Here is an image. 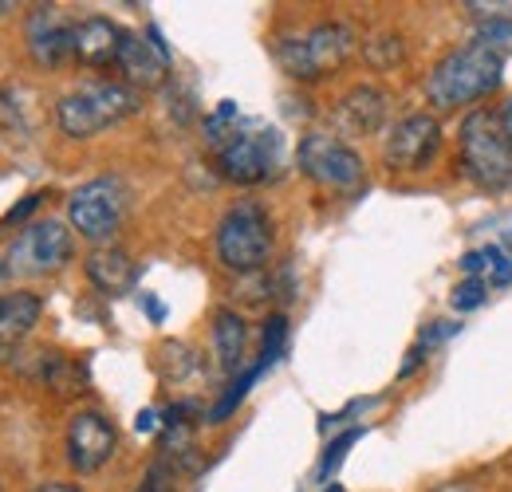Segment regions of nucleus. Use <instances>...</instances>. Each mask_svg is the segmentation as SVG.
<instances>
[{
    "mask_svg": "<svg viewBox=\"0 0 512 492\" xmlns=\"http://www.w3.org/2000/svg\"><path fill=\"white\" fill-rule=\"evenodd\" d=\"M497 83H501V56L493 48H485L481 40H473L434 63V71L426 79V95L438 111H457V107L477 103L489 91H497Z\"/></svg>",
    "mask_w": 512,
    "mask_h": 492,
    "instance_id": "1",
    "label": "nucleus"
},
{
    "mask_svg": "<svg viewBox=\"0 0 512 492\" xmlns=\"http://www.w3.org/2000/svg\"><path fill=\"white\" fill-rule=\"evenodd\" d=\"M351 52H355V28L343 20H320L304 32L280 36L272 44V56L284 67V75L304 79V83L331 75L335 67L351 60Z\"/></svg>",
    "mask_w": 512,
    "mask_h": 492,
    "instance_id": "2",
    "label": "nucleus"
},
{
    "mask_svg": "<svg viewBox=\"0 0 512 492\" xmlns=\"http://www.w3.org/2000/svg\"><path fill=\"white\" fill-rule=\"evenodd\" d=\"M461 170L481 189L512 185V138L505 119L493 111H473L461 123Z\"/></svg>",
    "mask_w": 512,
    "mask_h": 492,
    "instance_id": "3",
    "label": "nucleus"
},
{
    "mask_svg": "<svg viewBox=\"0 0 512 492\" xmlns=\"http://www.w3.org/2000/svg\"><path fill=\"white\" fill-rule=\"evenodd\" d=\"M217 170L233 185H264L284 170V134L276 126L241 123L217 150Z\"/></svg>",
    "mask_w": 512,
    "mask_h": 492,
    "instance_id": "4",
    "label": "nucleus"
},
{
    "mask_svg": "<svg viewBox=\"0 0 512 492\" xmlns=\"http://www.w3.org/2000/svg\"><path fill=\"white\" fill-rule=\"evenodd\" d=\"M142 99L127 83H87L56 103V123L67 138H95L107 126L138 115Z\"/></svg>",
    "mask_w": 512,
    "mask_h": 492,
    "instance_id": "5",
    "label": "nucleus"
},
{
    "mask_svg": "<svg viewBox=\"0 0 512 492\" xmlns=\"http://www.w3.org/2000/svg\"><path fill=\"white\" fill-rule=\"evenodd\" d=\"M272 256V217L256 201H237L217 225V260L229 272H260Z\"/></svg>",
    "mask_w": 512,
    "mask_h": 492,
    "instance_id": "6",
    "label": "nucleus"
},
{
    "mask_svg": "<svg viewBox=\"0 0 512 492\" xmlns=\"http://www.w3.org/2000/svg\"><path fill=\"white\" fill-rule=\"evenodd\" d=\"M127 217V185L119 178H95L67 197V221L83 241H111Z\"/></svg>",
    "mask_w": 512,
    "mask_h": 492,
    "instance_id": "7",
    "label": "nucleus"
},
{
    "mask_svg": "<svg viewBox=\"0 0 512 492\" xmlns=\"http://www.w3.org/2000/svg\"><path fill=\"white\" fill-rule=\"evenodd\" d=\"M71 252H75V241L64 221H36L20 229V237L12 241L4 260L20 276H52L71 260Z\"/></svg>",
    "mask_w": 512,
    "mask_h": 492,
    "instance_id": "8",
    "label": "nucleus"
},
{
    "mask_svg": "<svg viewBox=\"0 0 512 492\" xmlns=\"http://www.w3.org/2000/svg\"><path fill=\"white\" fill-rule=\"evenodd\" d=\"M300 174L327 189H351L363 182V158L335 134H304L296 150Z\"/></svg>",
    "mask_w": 512,
    "mask_h": 492,
    "instance_id": "9",
    "label": "nucleus"
},
{
    "mask_svg": "<svg viewBox=\"0 0 512 492\" xmlns=\"http://www.w3.org/2000/svg\"><path fill=\"white\" fill-rule=\"evenodd\" d=\"M442 146V126L434 115L418 111V115H406L402 123L386 134L383 146V162L394 174H414V170H426L434 162Z\"/></svg>",
    "mask_w": 512,
    "mask_h": 492,
    "instance_id": "10",
    "label": "nucleus"
},
{
    "mask_svg": "<svg viewBox=\"0 0 512 492\" xmlns=\"http://www.w3.org/2000/svg\"><path fill=\"white\" fill-rule=\"evenodd\" d=\"M119 449V430L103 410H79L67 426V461L75 473H99Z\"/></svg>",
    "mask_w": 512,
    "mask_h": 492,
    "instance_id": "11",
    "label": "nucleus"
},
{
    "mask_svg": "<svg viewBox=\"0 0 512 492\" xmlns=\"http://www.w3.org/2000/svg\"><path fill=\"white\" fill-rule=\"evenodd\" d=\"M127 79V87L134 91H150V87H162L166 75H170V48L166 40L158 36V28H150L146 36L138 32H127L123 36V52H119V63H115Z\"/></svg>",
    "mask_w": 512,
    "mask_h": 492,
    "instance_id": "12",
    "label": "nucleus"
},
{
    "mask_svg": "<svg viewBox=\"0 0 512 492\" xmlns=\"http://www.w3.org/2000/svg\"><path fill=\"white\" fill-rule=\"evenodd\" d=\"M71 28L64 16L52 8V4H36L28 12V56L40 63V67H60L71 56Z\"/></svg>",
    "mask_w": 512,
    "mask_h": 492,
    "instance_id": "13",
    "label": "nucleus"
},
{
    "mask_svg": "<svg viewBox=\"0 0 512 492\" xmlns=\"http://www.w3.org/2000/svg\"><path fill=\"white\" fill-rule=\"evenodd\" d=\"M123 28L107 16H87L71 28V56L83 67H115L123 52Z\"/></svg>",
    "mask_w": 512,
    "mask_h": 492,
    "instance_id": "14",
    "label": "nucleus"
},
{
    "mask_svg": "<svg viewBox=\"0 0 512 492\" xmlns=\"http://www.w3.org/2000/svg\"><path fill=\"white\" fill-rule=\"evenodd\" d=\"M386 95L383 87H371V83H359L351 87L339 103H335V126L351 138H363V134H375L386 123Z\"/></svg>",
    "mask_w": 512,
    "mask_h": 492,
    "instance_id": "15",
    "label": "nucleus"
},
{
    "mask_svg": "<svg viewBox=\"0 0 512 492\" xmlns=\"http://www.w3.org/2000/svg\"><path fill=\"white\" fill-rule=\"evenodd\" d=\"M44 300L36 292H4L0 296V355L16 351L40 323Z\"/></svg>",
    "mask_w": 512,
    "mask_h": 492,
    "instance_id": "16",
    "label": "nucleus"
},
{
    "mask_svg": "<svg viewBox=\"0 0 512 492\" xmlns=\"http://www.w3.org/2000/svg\"><path fill=\"white\" fill-rule=\"evenodd\" d=\"M87 280L103 292V296H127L138 280V268L123 248H95L87 256Z\"/></svg>",
    "mask_w": 512,
    "mask_h": 492,
    "instance_id": "17",
    "label": "nucleus"
},
{
    "mask_svg": "<svg viewBox=\"0 0 512 492\" xmlns=\"http://www.w3.org/2000/svg\"><path fill=\"white\" fill-rule=\"evenodd\" d=\"M245 343H249V327L237 311L221 308L213 315V351H217V363L225 370H241L245 363Z\"/></svg>",
    "mask_w": 512,
    "mask_h": 492,
    "instance_id": "18",
    "label": "nucleus"
},
{
    "mask_svg": "<svg viewBox=\"0 0 512 492\" xmlns=\"http://www.w3.org/2000/svg\"><path fill=\"white\" fill-rule=\"evenodd\" d=\"M264 370H268V367H264V363L256 359V363L249 370H245V374H237V378L229 382V390H225V394L217 398V406L209 410V422H213V426H217V422H225V418H233V410H237V406H241V402L249 398V390H253L256 378H260Z\"/></svg>",
    "mask_w": 512,
    "mask_h": 492,
    "instance_id": "19",
    "label": "nucleus"
},
{
    "mask_svg": "<svg viewBox=\"0 0 512 492\" xmlns=\"http://www.w3.org/2000/svg\"><path fill=\"white\" fill-rule=\"evenodd\" d=\"M359 437H363V430H347V433H339V437H335V441H331V445L323 449L320 469H316V481H323V485H327V481L335 477V469L343 465V457H347V449H351V445H355Z\"/></svg>",
    "mask_w": 512,
    "mask_h": 492,
    "instance_id": "20",
    "label": "nucleus"
},
{
    "mask_svg": "<svg viewBox=\"0 0 512 492\" xmlns=\"http://www.w3.org/2000/svg\"><path fill=\"white\" fill-rule=\"evenodd\" d=\"M284 339H288V315H268L264 323V343H260V363L272 367L284 355Z\"/></svg>",
    "mask_w": 512,
    "mask_h": 492,
    "instance_id": "21",
    "label": "nucleus"
},
{
    "mask_svg": "<svg viewBox=\"0 0 512 492\" xmlns=\"http://www.w3.org/2000/svg\"><path fill=\"white\" fill-rule=\"evenodd\" d=\"M158 355H162V363H158V370H162V378H170V382H178V378H186L193 370V355L186 343H162L158 347Z\"/></svg>",
    "mask_w": 512,
    "mask_h": 492,
    "instance_id": "22",
    "label": "nucleus"
},
{
    "mask_svg": "<svg viewBox=\"0 0 512 492\" xmlns=\"http://www.w3.org/2000/svg\"><path fill=\"white\" fill-rule=\"evenodd\" d=\"M485 264H489V280L493 288H509L512 284V256L501 245H485Z\"/></svg>",
    "mask_w": 512,
    "mask_h": 492,
    "instance_id": "23",
    "label": "nucleus"
},
{
    "mask_svg": "<svg viewBox=\"0 0 512 492\" xmlns=\"http://www.w3.org/2000/svg\"><path fill=\"white\" fill-rule=\"evenodd\" d=\"M367 60L375 67H390V63L402 60V40L398 36H375L367 40Z\"/></svg>",
    "mask_w": 512,
    "mask_h": 492,
    "instance_id": "24",
    "label": "nucleus"
},
{
    "mask_svg": "<svg viewBox=\"0 0 512 492\" xmlns=\"http://www.w3.org/2000/svg\"><path fill=\"white\" fill-rule=\"evenodd\" d=\"M481 44L501 56V48H512V20H481Z\"/></svg>",
    "mask_w": 512,
    "mask_h": 492,
    "instance_id": "25",
    "label": "nucleus"
},
{
    "mask_svg": "<svg viewBox=\"0 0 512 492\" xmlns=\"http://www.w3.org/2000/svg\"><path fill=\"white\" fill-rule=\"evenodd\" d=\"M485 296H489V292H485V284H481V280H465V284H457V288H453L449 304H453L457 311H477L481 304H485Z\"/></svg>",
    "mask_w": 512,
    "mask_h": 492,
    "instance_id": "26",
    "label": "nucleus"
},
{
    "mask_svg": "<svg viewBox=\"0 0 512 492\" xmlns=\"http://www.w3.org/2000/svg\"><path fill=\"white\" fill-rule=\"evenodd\" d=\"M174 477H178V473H174L166 461H158V465L146 473V481L138 485V492H174L170 489V481H174Z\"/></svg>",
    "mask_w": 512,
    "mask_h": 492,
    "instance_id": "27",
    "label": "nucleus"
},
{
    "mask_svg": "<svg viewBox=\"0 0 512 492\" xmlns=\"http://www.w3.org/2000/svg\"><path fill=\"white\" fill-rule=\"evenodd\" d=\"M40 201H44V193H28V197H24L20 205H12V209L4 213V221H0V225H4V229H16V225H24V221L32 217V209H36Z\"/></svg>",
    "mask_w": 512,
    "mask_h": 492,
    "instance_id": "28",
    "label": "nucleus"
},
{
    "mask_svg": "<svg viewBox=\"0 0 512 492\" xmlns=\"http://www.w3.org/2000/svg\"><path fill=\"white\" fill-rule=\"evenodd\" d=\"M461 268H465L469 280H477V272L485 268V252H465V256H461Z\"/></svg>",
    "mask_w": 512,
    "mask_h": 492,
    "instance_id": "29",
    "label": "nucleus"
},
{
    "mask_svg": "<svg viewBox=\"0 0 512 492\" xmlns=\"http://www.w3.org/2000/svg\"><path fill=\"white\" fill-rule=\"evenodd\" d=\"M422 359H426V347H422V343H418V347H414V351H410V359H406V363H402V370H398V378H410V374H414V370L422 367Z\"/></svg>",
    "mask_w": 512,
    "mask_h": 492,
    "instance_id": "30",
    "label": "nucleus"
},
{
    "mask_svg": "<svg viewBox=\"0 0 512 492\" xmlns=\"http://www.w3.org/2000/svg\"><path fill=\"white\" fill-rule=\"evenodd\" d=\"M134 426H138V433H150V430H154V426H158V414H154V410H142Z\"/></svg>",
    "mask_w": 512,
    "mask_h": 492,
    "instance_id": "31",
    "label": "nucleus"
},
{
    "mask_svg": "<svg viewBox=\"0 0 512 492\" xmlns=\"http://www.w3.org/2000/svg\"><path fill=\"white\" fill-rule=\"evenodd\" d=\"M430 492H473V489L461 485V481H449V485H438V489H430Z\"/></svg>",
    "mask_w": 512,
    "mask_h": 492,
    "instance_id": "32",
    "label": "nucleus"
},
{
    "mask_svg": "<svg viewBox=\"0 0 512 492\" xmlns=\"http://www.w3.org/2000/svg\"><path fill=\"white\" fill-rule=\"evenodd\" d=\"M36 492H83V489H75V485H44V489Z\"/></svg>",
    "mask_w": 512,
    "mask_h": 492,
    "instance_id": "33",
    "label": "nucleus"
},
{
    "mask_svg": "<svg viewBox=\"0 0 512 492\" xmlns=\"http://www.w3.org/2000/svg\"><path fill=\"white\" fill-rule=\"evenodd\" d=\"M501 119H505V130H509V138H512V99L505 103V115H501Z\"/></svg>",
    "mask_w": 512,
    "mask_h": 492,
    "instance_id": "34",
    "label": "nucleus"
},
{
    "mask_svg": "<svg viewBox=\"0 0 512 492\" xmlns=\"http://www.w3.org/2000/svg\"><path fill=\"white\" fill-rule=\"evenodd\" d=\"M4 276H12V268H8V260L0 256V280H4Z\"/></svg>",
    "mask_w": 512,
    "mask_h": 492,
    "instance_id": "35",
    "label": "nucleus"
},
{
    "mask_svg": "<svg viewBox=\"0 0 512 492\" xmlns=\"http://www.w3.org/2000/svg\"><path fill=\"white\" fill-rule=\"evenodd\" d=\"M505 252H509V256H512V229H509V233H505Z\"/></svg>",
    "mask_w": 512,
    "mask_h": 492,
    "instance_id": "36",
    "label": "nucleus"
},
{
    "mask_svg": "<svg viewBox=\"0 0 512 492\" xmlns=\"http://www.w3.org/2000/svg\"><path fill=\"white\" fill-rule=\"evenodd\" d=\"M323 492H343V489H339V485H327V489H323Z\"/></svg>",
    "mask_w": 512,
    "mask_h": 492,
    "instance_id": "37",
    "label": "nucleus"
}]
</instances>
